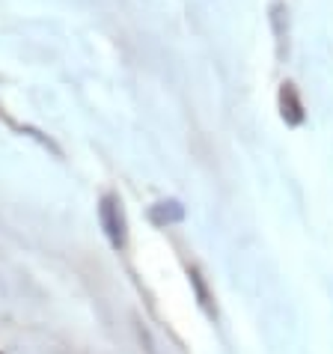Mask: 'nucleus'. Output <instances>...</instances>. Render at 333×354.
<instances>
[{
	"instance_id": "1",
	"label": "nucleus",
	"mask_w": 333,
	"mask_h": 354,
	"mask_svg": "<svg viewBox=\"0 0 333 354\" xmlns=\"http://www.w3.org/2000/svg\"><path fill=\"white\" fill-rule=\"evenodd\" d=\"M102 223H104V232L111 235L113 248H122L125 244V218L120 212V205H116L113 196H107L102 203Z\"/></svg>"
}]
</instances>
